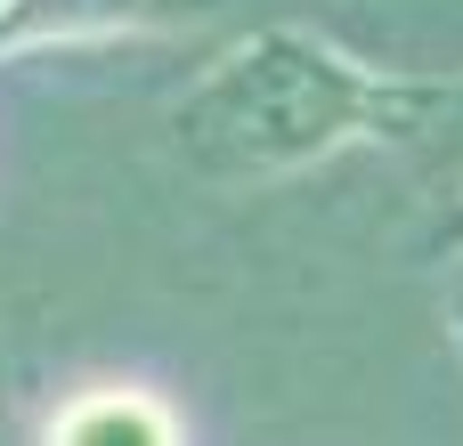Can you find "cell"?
Listing matches in <instances>:
<instances>
[{"instance_id": "2", "label": "cell", "mask_w": 463, "mask_h": 446, "mask_svg": "<svg viewBox=\"0 0 463 446\" xmlns=\"http://www.w3.org/2000/svg\"><path fill=\"white\" fill-rule=\"evenodd\" d=\"M49 446H179L171 439V414L163 406H146V398H81L65 423H57V439Z\"/></svg>"}, {"instance_id": "1", "label": "cell", "mask_w": 463, "mask_h": 446, "mask_svg": "<svg viewBox=\"0 0 463 446\" xmlns=\"http://www.w3.org/2000/svg\"><path fill=\"white\" fill-rule=\"evenodd\" d=\"M448 106L456 98L431 81H391L301 33H260L187 89L171 138L203 179H277L309 154H334L342 138H415Z\"/></svg>"}]
</instances>
